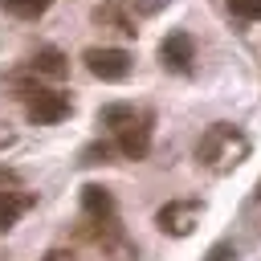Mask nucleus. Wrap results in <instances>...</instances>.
Returning a JSON list of instances; mask_svg holds the SVG:
<instances>
[{"label": "nucleus", "mask_w": 261, "mask_h": 261, "mask_svg": "<svg viewBox=\"0 0 261 261\" xmlns=\"http://www.w3.org/2000/svg\"><path fill=\"white\" fill-rule=\"evenodd\" d=\"M249 151H253L249 135H245L241 126H232V122H212V126L200 135V143H196V159H200V167H208L212 175L237 171V167L249 159Z\"/></svg>", "instance_id": "1"}, {"label": "nucleus", "mask_w": 261, "mask_h": 261, "mask_svg": "<svg viewBox=\"0 0 261 261\" xmlns=\"http://www.w3.org/2000/svg\"><path fill=\"white\" fill-rule=\"evenodd\" d=\"M86 228H90V241L102 249V257L106 261H135L139 257V249H135V241L126 237V228L118 224V216H110V220H86Z\"/></svg>", "instance_id": "2"}, {"label": "nucleus", "mask_w": 261, "mask_h": 261, "mask_svg": "<svg viewBox=\"0 0 261 261\" xmlns=\"http://www.w3.org/2000/svg\"><path fill=\"white\" fill-rule=\"evenodd\" d=\"M82 61H86V69H90L94 77H102V82H126V77H130V65H135V57H130L126 49H114V45H90V49L82 53Z\"/></svg>", "instance_id": "3"}, {"label": "nucleus", "mask_w": 261, "mask_h": 261, "mask_svg": "<svg viewBox=\"0 0 261 261\" xmlns=\"http://www.w3.org/2000/svg\"><path fill=\"white\" fill-rule=\"evenodd\" d=\"M20 98H24V110H29L33 122H61V118H69V110H73L69 94L45 90V86H24Z\"/></svg>", "instance_id": "4"}, {"label": "nucleus", "mask_w": 261, "mask_h": 261, "mask_svg": "<svg viewBox=\"0 0 261 261\" xmlns=\"http://www.w3.org/2000/svg\"><path fill=\"white\" fill-rule=\"evenodd\" d=\"M151 122H155V118H151V110H139V114L118 130V135H110L114 151H118L122 159H135V163H139V159H147V155H151Z\"/></svg>", "instance_id": "5"}, {"label": "nucleus", "mask_w": 261, "mask_h": 261, "mask_svg": "<svg viewBox=\"0 0 261 261\" xmlns=\"http://www.w3.org/2000/svg\"><path fill=\"white\" fill-rule=\"evenodd\" d=\"M200 216H204V204H200V200H167V204L155 212V224H159V232H167V237H188V232L200 224Z\"/></svg>", "instance_id": "6"}, {"label": "nucleus", "mask_w": 261, "mask_h": 261, "mask_svg": "<svg viewBox=\"0 0 261 261\" xmlns=\"http://www.w3.org/2000/svg\"><path fill=\"white\" fill-rule=\"evenodd\" d=\"M159 65L171 69V73H192V65H196V41H192V33H184V29L167 33L159 41Z\"/></svg>", "instance_id": "7"}, {"label": "nucleus", "mask_w": 261, "mask_h": 261, "mask_svg": "<svg viewBox=\"0 0 261 261\" xmlns=\"http://www.w3.org/2000/svg\"><path fill=\"white\" fill-rule=\"evenodd\" d=\"M94 24L118 33V37H135V33H139V20H135V12H130L126 0H102V4L94 8Z\"/></svg>", "instance_id": "8"}, {"label": "nucleus", "mask_w": 261, "mask_h": 261, "mask_svg": "<svg viewBox=\"0 0 261 261\" xmlns=\"http://www.w3.org/2000/svg\"><path fill=\"white\" fill-rule=\"evenodd\" d=\"M82 212H86L90 224L118 216V212H114V196H110L106 188H98V184H86V188H82Z\"/></svg>", "instance_id": "9"}, {"label": "nucleus", "mask_w": 261, "mask_h": 261, "mask_svg": "<svg viewBox=\"0 0 261 261\" xmlns=\"http://www.w3.org/2000/svg\"><path fill=\"white\" fill-rule=\"evenodd\" d=\"M33 204H37V196H33V192H24V188L4 192V196H0V232H8V228H12V224H16Z\"/></svg>", "instance_id": "10"}, {"label": "nucleus", "mask_w": 261, "mask_h": 261, "mask_svg": "<svg viewBox=\"0 0 261 261\" xmlns=\"http://www.w3.org/2000/svg\"><path fill=\"white\" fill-rule=\"evenodd\" d=\"M29 65H33V73H37V77H49V82H61V77L69 73V61H65V53H61V49H53V45L37 49Z\"/></svg>", "instance_id": "11"}, {"label": "nucleus", "mask_w": 261, "mask_h": 261, "mask_svg": "<svg viewBox=\"0 0 261 261\" xmlns=\"http://www.w3.org/2000/svg\"><path fill=\"white\" fill-rule=\"evenodd\" d=\"M135 114H139V110H135L130 102H110V106H102V110H98V126H102L106 135H118Z\"/></svg>", "instance_id": "12"}, {"label": "nucleus", "mask_w": 261, "mask_h": 261, "mask_svg": "<svg viewBox=\"0 0 261 261\" xmlns=\"http://www.w3.org/2000/svg\"><path fill=\"white\" fill-rule=\"evenodd\" d=\"M0 4H4V12L20 16V20H37V16H45V8H49V0H0Z\"/></svg>", "instance_id": "13"}, {"label": "nucleus", "mask_w": 261, "mask_h": 261, "mask_svg": "<svg viewBox=\"0 0 261 261\" xmlns=\"http://www.w3.org/2000/svg\"><path fill=\"white\" fill-rule=\"evenodd\" d=\"M110 155H114V143H94L82 151V163H110Z\"/></svg>", "instance_id": "14"}, {"label": "nucleus", "mask_w": 261, "mask_h": 261, "mask_svg": "<svg viewBox=\"0 0 261 261\" xmlns=\"http://www.w3.org/2000/svg\"><path fill=\"white\" fill-rule=\"evenodd\" d=\"M228 8L241 20H261V0H228Z\"/></svg>", "instance_id": "15"}, {"label": "nucleus", "mask_w": 261, "mask_h": 261, "mask_svg": "<svg viewBox=\"0 0 261 261\" xmlns=\"http://www.w3.org/2000/svg\"><path fill=\"white\" fill-rule=\"evenodd\" d=\"M12 188H20V175H16L12 167H4V163H0V196H4V192H12Z\"/></svg>", "instance_id": "16"}, {"label": "nucleus", "mask_w": 261, "mask_h": 261, "mask_svg": "<svg viewBox=\"0 0 261 261\" xmlns=\"http://www.w3.org/2000/svg\"><path fill=\"white\" fill-rule=\"evenodd\" d=\"M204 261H232V245H212Z\"/></svg>", "instance_id": "17"}, {"label": "nucleus", "mask_w": 261, "mask_h": 261, "mask_svg": "<svg viewBox=\"0 0 261 261\" xmlns=\"http://www.w3.org/2000/svg\"><path fill=\"white\" fill-rule=\"evenodd\" d=\"M41 261H77V257H73V253H65V249H49Z\"/></svg>", "instance_id": "18"}, {"label": "nucleus", "mask_w": 261, "mask_h": 261, "mask_svg": "<svg viewBox=\"0 0 261 261\" xmlns=\"http://www.w3.org/2000/svg\"><path fill=\"white\" fill-rule=\"evenodd\" d=\"M257 200H261V184H257Z\"/></svg>", "instance_id": "19"}]
</instances>
